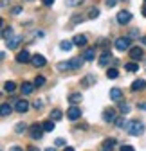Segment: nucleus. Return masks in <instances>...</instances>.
<instances>
[{"instance_id": "obj_42", "label": "nucleus", "mask_w": 146, "mask_h": 151, "mask_svg": "<svg viewBox=\"0 0 146 151\" xmlns=\"http://www.w3.org/2000/svg\"><path fill=\"white\" fill-rule=\"evenodd\" d=\"M42 2H43V6H52L54 0H42Z\"/></svg>"}, {"instance_id": "obj_29", "label": "nucleus", "mask_w": 146, "mask_h": 151, "mask_svg": "<svg viewBox=\"0 0 146 151\" xmlns=\"http://www.w3.org/2000/svg\"><path fill=\"white\" fill-rule=\"evenodd\" d=\"M124 68L128 70V72H137V70H139V65H137V63H126Z\"/></svg>"}, {"instance_id": "obj_20", "label": "nucleus", "mask_w": 146, "mask_h": 151, "mask_svg": "<svg viewBox=\"0 0 146 151\" xmlns=\"http://www.w3.org/2000/svg\"><path fill=\"white\" fill-rule=\"evenodd\" d=\"M80 101H83V96H81V93H70V97H69V103L70 104H78Z\"/></svg>"}, {"instance_id": "obj_44", "label": "nucleus", "mask_w": 146, "mask_h": 151, "mask_svg": "<svg viewBox=\"0 0 146 151\" xmlns=\"http://www.w3.org/2000/svg\"><path fill=\"white\" fill-rule=\"evenodd\" d=\"M137 108H139V110H146V103H141V104H137Z\"/></svg>"}, {"instance_id": "obj_12", "label": "nucleus", "mask_w": 146, "mask_h": 151, "mask_svg": "<svg viewBox=\"0 0 146 151\" xmlns=\"http://www.w3.org/2000/svg\"><path fill=\"white\" fill-rule=\"evenodd\" d=\"M121 97H123V90L121 88H117V86L110 88V99L112 101H121Z\"/></svg>"}, {"instance_id": "obj_15", "label": "nucleus", "mask_w": 146, "mask_h": 151, "mask_svg": "<svg viewBox=\"0 0 146 151\" xmlns=\"http://www.w3.org/2000/svg\"><path fill=\"white\" fill-rule=\"evenodd\" d=\"M20 42H22V38H20V36H13L11 40H7V42H6V45H7L9 49H16L18 45H20Z\"/></svg>"}, {"instance_id": "obj_13", "label": "nucleus", "mask_w": 146, "mask_h": 151, "mask_svg": "<svg viewBox=\"0 0 146 151\" xmlns=\"http://www.w3.org/2000/svg\"><path fill=\"white\" fill-rule=\"evenodd\" d=\"M11 111H13V106L9 103H2V106H0V115H2V117H9Z\"/></svg>"}, {"instance_id": "obj_14", "label": "nucleus", "mask_w": 146, "mask_h": 151, "mask_svg": "<svg viewBox=\"0 0 146 151\" xmlns=\"http://www.w3.org/2000/svg\"><path fill=\"white\" fill-rule=\"evenodd\" d=\"M130 58L132 60H141L142 58V49L141 47H132L130 49Z\"/></svg>"}, {"instance_id": "obj_19", "label": "nucleus", "mask_w": 146, "mask_h": 151, "mask_svg": "<svg viewBox=\"0 0 146 151\" xmlns=\"http://www.w3.org/2000/svg\"><path fill=\"white\" fill-rule=\"evenodd\" d=\"M20 90H22L24 96H29V93H33V90H34V83H24L20 86Z\"/></svg>"}, {"instance_id": "obj_17", "label": "nucleus", "mask_w": 146, "mask_h": 151, "mask_svg": "<svg viewBox=\"0 0 146 151\" xmlns=\"http://www.w3.org/2000/svg\"><path fill=\"white\" fill-rule=\"evenodd\" d=\"M114 146H116V139H106V140L103 142L101 149H103V151H112V149H114Z\"/></svg>"}, {"instance_id": "obj_40", "label": "nucleus", "mask_w": 146, "mask_h": 151, "mask_svg": "<svg viewBox=\"0 0 146 151\" xmlns=\"http://www.w3.org/2000/svg\"><path fill=\"white\" fill-rule=\"evenodd\" d=\"M58 68H60V70H65V68H69V63H60Z\"/></svg>"}, {"instance_id": "obj_1", "label": "nucleus", "mask_w": 146, "mask_h": 151, "mask_svg": "<svg viewBox=\"0 0 146 151\" xmlns=\"http://www.w3.org/2000/svg\"><path fill=\"white\" fill-rule=\"evenodd\" d=\"M126 131H128V135L132 137H139L144 133V124L139 122V121H130V122H126Z\"/></svg>"}, {"instance_id": "obj_23", "label": "nucleus", "mask_w": 146, "mask_h": 151, "mask_svg": "<svg viewBox=\"0 0 146 151\" xmlns=\"http://www.w3.org/2000/svg\"><path fill=\"white\" fill-rule=\"evenodd\" d=\"M4 90H6L7 93H13V92L16 90V85H14L13 81H6V83H4Z\"/></svg>"}, {"instance_id": "obj_33", "label": "nucleus", "mask_w": 146, "mask_h": 151, "mask_svg": "<svg viewBox=\"0 0 146 151\" xmlns=\"http://www.w3.org/2000/svg\"><path fill=\"white\" fill-rule=\"evenodd\" d=\"M67 142L63 140V139H56V140H54V146H58V147H63Z\"/></svg>"}, {"instance_id": "obj_46", "label": "nucleus", "mask_w": 146, "mask_h": 151, "mask_svg": "<svg viewBox=\"0 0 146 151\" xmlns=\"http://www.w3.org/2000/svg\"><path fill=\"white\" fill-rule=\"evenodd\" d=\"M142 14H144V16H146V6H144V7H142Z\"/></svg>"}, {"instance_id": "obj_3", "label": "nucleus", "mask_w": 146, "mask_h": 151, "mask_svg": "<svg viewBox=\"0 0 146 151\" xmlns=\"http://www.w3.org/2000/svg\"><path fill=\"white\" fill-rule=\"evenodd\" d=\"M29 133H31V139L33 140H40L42 139V135H43V126L42 124H33L31 126V129H29Z\"/></svg>"}, {"instance_id": "obj_27", "label": "nucleus", "mask_w": 146, "mask_h": 151, "mask_svg": "<svg viewBox=\"0 0 146 151\" xmlns=\"http://www.w3.org/2000/svg\"><path fill=\"white\" fill-rule=\"evenodd\" d=\"M25 129H27V126H25L24 122H18V124L14 126V131H16V133H18V135H20V133H24V131H25Z\"/></svg>"}, {"instance_id": "obj_31", "label": "nucleus", "mask_w": 146, "mask_h": 151, "mask_svg": "<svg viewBox=\"0 0 146 151\" xmlns=\"http://www.w3.org/2000/svg\"><path fill=\"white\" fill-rule=\"evenodd\" d=\"M98 16H99V9H98V7H90L88 18H98Z\"/></svg>"}, {"instance_id": "obj_8", "label": "nucleus", "mask_w": 146, "mask_h": 151, "mask_svg": "<svg viewBox=\"0 0 146 151\" xmlns=\"http://www.w3.org/2000/svg\"><path fill=\"white\" fill-rule=\"evenodd\" d=\"M31 63H33L36 68H42V67H45L47 61H45V58H43L42 54H34V56H33V60H31Z\"/></svg>"}, {"instance_id": "obj_16", "label": "nucleus", "mask_w": 146, "mask_h": 151, "mask_svg": "<svg viewBox=\"0 0 146 151\" xmlns=\"http://www.w3.org/2000/svg\"><path fill=\"white\" fill-rule=\"evenodd\" d=\"M94 58H96V49H85L83 60H85V61H92Z\"/></svg>"}, {"instance_id": "obj_26", "label": "nucleus", "mask_w": 146, "mask_h": 151, "mask_svg": "<svg viewBox=\"0 0 146 151\" xmlns=\"http://www.w3.org/2000/svg\"><path fill=\"white\" fill-rule=\"evenodd\" d=\"M61 117H63V113H61L60 110H52V111H51V119H52V121H60Z\"/></svg>"}, {"instance_id": "obj_48", "label": "nucleus", "mask_w": 146, "mask_h": 151, "mask_svg": "<svg viewBox=\"0 0 146 151\" xmlns=\"http://www.w3.org/2000/svg\"><path fill=\"white\" fill-rule=\"evenodd\" d=\"M6 2H7V0H2V7H4V6H6Z\"/></svg>"}, {"instance_id": "obj_37", "label": "nucleus", "mask_w": 146, "mask_h": 151, "mask_svg": "<svg viewBox=\"0 0 146 151\" xmlns=\"http://www.w3.org/2000/svg\"><path fill=\"white\" fill-rule=\"evenodd\" d=\"M116 126H119V128H121V126H126V124H124V119H123V117H117V121H116Z\"/></svg>"}, {"instance_id": "obj_7", "label": "nucleus", "mask_w": 146, "mask_h": 151, "mask_svg": "<svg viewBox=\"0 0 146 151\" xmlns=\"http://www.w3.org/2000/svg\"><path fill=\"white\" fill-rule=\"evenodd\" d=\"M130 20H132V13H130V11H119V13H117V22H119L121 25L128 24Z\"/></svg>"}, {"instance_id": "obj_6", "label": "nucleus", "mask_w": 146, "mask_h": 151, "mask_svg": "<svg viewBox=\"0 0 146 151\" xmlns=\"http://www.w3.org/2000/svg\"><path fill=\"white\" fill-rule=\"evenodd\" d=\"M14 110H16L18 113H25V111L29 110V103H27L25 99H16V101H14Z\"/></svg>"}, {"instance_id": "obj_11", "label": "nucleus", "mask_w": 146, "mask_h": 151, "mask_svg": "<svg viewBox=\"0 0 146 151\" xmlns=\"http://www.w3.org/2000/svg\"><path fill=\"white\" fill-rule=\"evenodd\" d=\"M72 43L78 45V47H85L87 45V36L85 34H76L74 38H72Z\"/></svg>"}, {"instance_id": "obj_47", "label": "nucleus", "mask_w": 146, "mask_h": 151, "mask_svg": "<svg viewBox=\"0 0 146 151\" xmlns=\"http://www.w3.org/2000/svg\"><path fill=\"white\" fill-rule=\"evenodd\" d=\"M45 151H56V149H52V147H47V149H45Z\"/></svg>"}, {"instance_id": "obj_43", "label": "nucleus", "mask_w": 146, "mask_h": 151, "mask_svg": "<svg viewBox=\"0 0 146 151\" xmlns=\"http://www.w3.org/2000/svg\"><path fill=\"white\" fill-rule=\"evenodd\" d=\"M13 13H14V14H20L22 9H20V7H13Z\"/></svg>"}, {"instance_id": "obj_38", "label": "nucleus", "mask_w": 146, "mask_h": 151, "mask_svg": "<svg viewBox=\"0 0 146 151\" xmlns=\"http://www.w3.org/2000/svg\"><path fill=\"white\" fill-rule=\"evenodd\" d=\"M105 4H106V7H114V6L117 4V0H106Z\"/></svg>"}, {"instance_id": "obj_2", "label": "nucleus", "mask_w": 146, "mask_h": 151, "mask_svg": "<svg viewBox=\"0 0 146 151\" xmlns=\"http://www.w3.org/2000/svg\"><path fill=\"white\" fill-rule=\"evenodd\" d=\"M130 43H132V38H128V36H121V38H117V40H116V43H114V47L117 49V50H128L130 49Z\"/></svg>"}, {"instance_id": "obj_22", "label": "nucleus", "mask_w": 146, "mask_h": 151, "mask_svg": "<svg viewBox=\"0 0 146 151\" xmlns=\"http://www.w3.org/2000/svg\"><path fill=\"white\" fill-rule=\"evenodd\" d=\"M106 78H108V79H117V78H119V70H117L116 67H114V68H108V70H106Z\"/></svg>"}, {"instance_id": "obj_21", "label": "nucleus", "mask_w": 146, "mask_h": 151, "mask_svg": "<svg viewBox=\"0 0 146 151\" xmlns=\"http://www.w3.org/2000/svg\"><path fill=\"white\" fill-rule=\"evenodd\" d=\"M110 60H112V54H110V52H103V54H101V58H99V65L105 67Z\"/></svg>"}, {"instance_id": "obj_32", "label": "nucleus", "mask_w": 146, "mask_h": 151, "mask_svg": "<svg viewBox=\"0 0 146 151\" xmlns=\"http://www.w3.org/2000/svg\"><path fill=\"white\" fill-rule=\"evenodd\" d=\"M119 110L123 113H128L130 111V104H126V103H119Z\"/></svg>"}, {"instance_id": "obj_25", "label": "nucleus", "mask_w": 146, "mask_h": 151, "mask_svg": "<svg viewBox=\"0 0 146 151\" xmlns=\"http://www.w3.org/2000/svg\"><path fill=\"white\" fill-rule=\"evenodd\" d=\"M11 36H13V29H11V27H4V32H2V38H4V42L11 40Z\"/></svg>"}, {"instance_id": "obj_5", "label": "nucleus", "mask_w": 146, "mask_h": 151, "mask_svg": "<svg viewBox=\"0 0 146 151\" xmlns=\"http://www.w3.org/2000/svg\"><path fill=\"white\" fill-rule=\"evenodd\" d=\"M103 121H105V122H116V121H117L116 110H114V108H106V110L103 111Z\"/></svg>"}, {"instance_id": "obj_24", "label": "nucleus", "mask_w": 146, "mask_h": 151, "mask_svg": "<svg viewBox=\"0 0 146 151\" xmlns=\"http://www.w3.org/2000/svg\"><path fill=\"white\" fill-rule=\"evenodd\" d=\"M42 126H43V131H52V129H54V121L49 119V121L42 122Z\"/></svg>"}, {"instance_id": "obj_18", "label": "nucleus", "mask_w": 146, "mask_h": 151, "mask_svg": "<svg viewBox=\"0 0 146 151\" xmlns=\"http://www.w3.org/2000/svg\"><path fill=\"white\" fill-rule=\"evenodd\" d=\"M146 88V81L144 79H137L132 83V92H137V90H144Z\"/></svg>"}, {"instance_id": "obj_41", "label": "nucleus", "mask_w": 146, "mask_h": 151, "mask_svg": "<svg viewBox=\"0 0 146 151\" xmlns=\"http://www.w3.org/2000/svg\"><path fill=\"white\" fill-rule=\"evenodd\" d=\"M9 151H24L20 146H13V147H9Z\"/></svg>"}, {"instance_id": "obj_39", "label": "nucleus", "mask_w": 146, "mask_h": 151, "mask_svg": "<svg viewBox=\"0 0 146 151\" xmlns=\"http://www.w3.org/2000/svg\"><path fill=\"white\" fill-rule=\"evenodd\" d=\"M121 151H135L132 146H128V144H124V146H121Z\"/></svg>"}, {"instance_id": "obj_9", "label": "nucleus", "mask_w": 146, "mask_h": 151, "mask_svg": "<svg viewBox=\"0 0 146 151\" xmlns=\"http://www.w3.org/2000/svg\"><path fill=\"white\" fill-rule=\"evenodd\" d=\"M33 60V56L27 52V50H22V52H18V56H16V61L18 63H29Z\"/></svg>"}, {"instance_id": "obj_10", "label": "nucleus", "mask_w": 146, "mask_h": 151, "mask_svg": "<svg viewBox=\"0 0 146 151\" xmlns=\"http://www.w3.org/2000/svg\"><path fill=\"white\" fill-rule=\"evenodd\" d=\"M83 56H80V58H72L70 61H69V68L70 70H80L81 68V65H83Z\"/></svg>"}, {"instance_id": "obj_45", "label": "nucleus", "mask_w": 146, "mask_h": 151, "mask_svg": "<svg viewBox=\"0 0 146 151\" xmlns=\"http://www.w3.org/2000/svg\"><path fill=\"white\" fill-rule=\"evenodd\" d=\"M63 151H74V147H65Z\"/></svg>"}, {"instance_id": "obj_30", "label": "nucleus", "mask_w": 146, "mask_h": 151, "mask_svg": "<svg viewBox=\"0 0 146 151\" xmlns=\"http://www.w3.org/2000/svg\"><path fill=\"white\" fill-rule=\"evenodd\" d=\"M72 45H74V43H72V42H61L60 49H61V50H67V52H69V50L72 49Z\"/></svg>"}, {"instance_id": "obj_4", "label": "nucleus", "mask_w": 146, "mask_h": 151, "mask_svg": "<svg viewBox=\"0 0 146 151\" xmlns=\"http://www.w3.org/2000/svg\"><path fill=\"white\" fill-rule=\"evenodd\" d=\"M81 117V110L76 106V104H72L69 110H67V119L69 121H76V119H80Z\"/></svg>"}, {"instance_id": "obj_35", "label": "nucleus", "mask_w": 146, "mask_h": 151, "mask_svg": "<svg viewBox=\"0 0 146 151\" xmlns=\"http://www.w3.org/2000/svg\"><path fill=\"white\" fill-rule=\"evenodd\" d=\"M42 106H43V103H42L40 99H38V101H34V103H33V108H36V110H40Z\"/></svg>"}, {"instance_id": "obj_34", "label": "nucleus", "mask_w": 146, "mask_h": 151, "mask_svg": "<svg viewBox=\"0 0 146 151\" xmlns=\"http://www.w3.org/2000/svg\"><path fill=\"white\" fill-rule=\"evenodd\" d=\"M92 81H94V76H87V78L83 79V85H90Z\"/></svg>"}, {"instance_id": "obj_28", "label": "nucleus", "mask_w": 146, "mask_h": 151, "mask_svg": "<svg viewBox=\"0 0 146 151\" xmlns=\"http://www.w3.org/2000/svg\"><path fill=\"white\" fill-rule=\"evenodd\" d=\"M45 85V78L43 76H36L34 78V86H43Z\"/></svg>"}, {"instance_id": "obj_36", "label": "nucleus", "mask_w": 146, "mask_h": 151, "mask_svg": "<svg viewBox=\"0 0 146 151\" xmlns=\"http://www.w3.org/2000/svg\"><path fill=\"white\" fill-rule=\"evenodd\" d=\"M137 36H139V31L137 29H132L130 34H128V38H137Z\"/></svg>"}]
</instances>
